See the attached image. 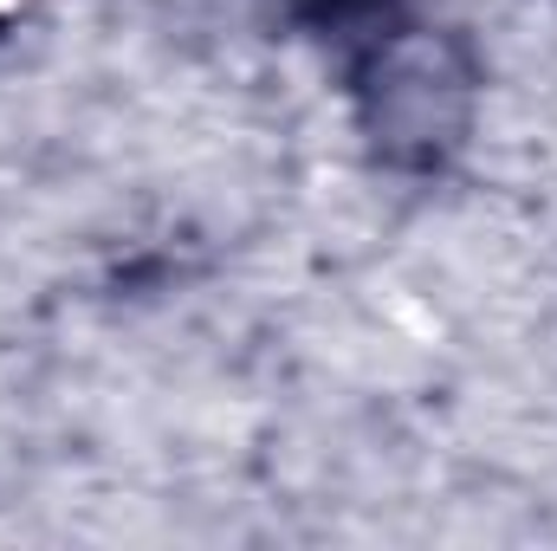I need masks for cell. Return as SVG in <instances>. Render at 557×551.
I'll use <instances>...</instances> for the list:
<instances>
[{
	"label": "cell",
	"instance_id": "cell-2",
	"mask_svg": "<svg viewBox=\"0 0 557 551\" xmlns=\"http://www.w3.org/2000/svg\"><path fill=\"white\" fill-rule=\"evenodd\" d=\"M267 7L285 26L331 39L337 52H350L357 39H370V33H383V26H396V20L416 13V0H267Z\"/></svg>",
	"mask_w": 557,
	"mask_h": 551
},
{
	"label": "cell",
	"instance_id": "cell-1",
	"mask_svg": "<svg viewBox=\"0 0 557 551\" xmlns=\"http://www.w3.org/2000/svg\"><path fill=\"white\" fill-rule=\"evenodd\" d=\"M480 52L434 20H396L344 52V91L357 137L396 175H441L480 118Z\"/></svg>",
	"mask_w": 557,
	"mask_h": 551
}]
</instances>
